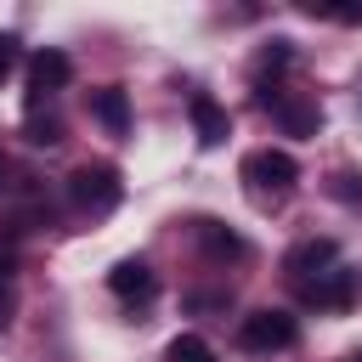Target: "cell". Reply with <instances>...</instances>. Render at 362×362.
I'll return each mask as SVG.
<instances>
[{
  "instance_id": "cell-1",
  "label": "cell",
  "mask_w": 362,
  "mask_h": 362,
  "mask_svg": "<svg viewBox=\"0 0 362 362\" xmlns=\"http://www.w3.org/2000/svg\"><path fill=\"white\" fill-rule=\"evenodd\" d=\"M243 181H249V192L266 204H277V198H288L294 192V181H300V164L283 153V147H260V153H249L243 158Z\"/></svg>"
},
{
  "instance_id": "cell-2",
  "label": "cell",
  "mask_w": 362,
  "mask_h": 362,
  "mask_svg": "<svg viewBox=\"0 0 362 362\" xmlns=\"http://www.w3.org/2000/svg\"><path fill=\"white\" fill-rule=\"evenodd\" d=\"M68 198H74L85 215H107V209H119L124 181H119L113 164H79V170L68 175Z\"/></svg>"
},
{
  "instance_id": "cell-3",
  "label": "cell",
  "mask_w": 362,
  "mask_h": 362,
  "mask_svg": "<svg viewBox=\"0 0 362 362\" xmlns=\"http://www.w3.org/2000/svg\"><path fill=\"white\" fill-rule=\"evenodd\" d=\"M294 339H300V322H294L288 311H277V305H260V311H249V317L238 322V345L255 351V356H266V351H288Z\"/></svg>"
},
{
  "instance_id": "cell-4",
  "label": "cell",
  "mask_w": 362,
  "mask_h": 362,
  "mask_svg": "<svg viewBox=\"0 0 362 362\" xmlns=\"http://www.w3.org/2000/svg\"><path fill=\"white\" fill-rule=\"evenodd\" d=\"M68 79H74V57H68V51H57V45L34 51V57H28V113H34L51 90H62Z\"/></svg>"
},
{
  "instance_id": "cell-5",
  "label": "cell",
  "mask_w": 362,
  "mask_h": 362,
  "mask_svg": "<svg viewBox=\"0 0 362 362\" xmlns=\"http://www.w3.org/2000/svg\"><path fill=\"white\" fill-rule=\"evenodd\" d=\"M334 260H339V249H334L328 238H305V243H294V249L283 255V272H288L294 283H311V277L334 272Z\"/></svg>"
},
{
  "instance_id": "cell-6",
  "label": "cell",
  "mask_w": 362,
  "mask_h": 362,
  "mask_svg": "<svg viewBox=\"0 0 362 362\" xmlns=\"http://www.w3.org/2000/svg\"><path fill=\"white\" fill-rule=\"evenodd\" d=\"M260 107H272V119H277L288 136H317V124H322L317 102H294V96H283V90H260Z\"/></svg>"
},
{
  "instance_id": "cell-7",
  "label": "cell",
  "mask_w": 362,
  "mask_h": 362,
  "mask_svg": "<svg viewBox=\"0 0 362 362\" xmlns=\"http://www.w3.org/2000/svg\"><path fill=\"white\" fill-rule=\"evenodd\" d=\"M107 288H113L119 300H130V305H147V300L158 294V272H153L147 260H119V266L107 272Z\"/></svg>"
},
{
  "instance_id": "cell-8",
  "label": "cell",
  "mask_w": 362,
  "mask_h": 362,
  "mask_svg": "<svg viewBox=\"0 0 362 362\" xmlns=\"http://www.w3.org/2000/svg\"><path fill=\"white\" fill-rule=\"evenodd\" d=\"M187 113H192V130H198V147H221V141L232 136V113H226V107H221L215 96H204V90H198V96L187 102Z\"/></svg>"
},
{
  "instance_id": "cell-9",
  "label": "cell",
  "mask_w": 362,
  "mask_h": 362,
  "mask_svg": "<svg viewBox=\"0 0 362 362\" xmlns=\"http://www.w3.org/2000/svg\"><path fill=\"white\" fill-rule=\"evenodd\" d=\"M300 294H305L311 305H328V311H339V305H351V294H356V277H351L345 266H334V272H322V277L300 283Z\"/></svg>"
},
{
  "instance_id": "cell-10",
  "label": "cell",
  "mask_w": 362,
  "mask_h": 362,
  "mask_svg": "<svg viewBox=\"0 0 362 362\" xmlns=\"http://www.w3.org/2000/svg\"><path fill=\"white\" fill-rule=\"evenodd\" d=\"M90 113H96V124H102L107 136H124V130H130V96H124L119 85L90 90Z\"/></svg>"
},
{
  "instance_id": "cell-11",
  "label": "cell",
  "mask_w": 362,
  "mask_h": 362,
  "mask_svg": "<svg viewBox=\"0 0 362 362\" xmlns=\"http://www.w3.org/2000/svg\"><path fill=\"white\" fill-rule=\"evenodd\" d=\"M198 238H204V249H209L215 260H238V255H243V238L226 232L221 221H198Z\"/></svg>"
},
{
  "instance_id": "cell-12",
  "label": "cell",
  "mask_w": 362,
  "mask_h": 362,
  "mask_svg": "<svg viewBox=\"0 0 362 362\" xmlns=\"http://www.w3.org/2000/svg\"><path fill=\"white\" fill-rule=\"evenodd\" d=\"M164 356H170V362H215V345H209V339H198V334H175Z\"/></svg>"
},
{
  "instance_id": "cell-13",
  "label": "cell",
  "mask_w": 362,
  "mask_h": 362,
  "mask_svg": "<svg viewBox=\"0 0 362 362\" xmlns=\"http://www.w3.org/2000/svg\"><path fill=\"white\" fill-rule=\"evenodd\" d=\"M288 62H294V51H288V40H272V45L260 51V62H255V74L266 79V74H283Z\"/></svg>"
},
{
  "instance_id": "cell-14",
  "label": "cell",
  "mask_w": 362,
  "mask_h": 362,
  "mask_svg": "<svg viewBox=\"0 0 362 362\" xmlns=\"http://www.w3.org/2000/svg\"><path fill=\"white\" fill-rule=\"evenodd\" d=\"M23 130H28V141H34V147H57V141H62V124H57L51 113H45V119H40V113H28V124H23Z\"/></svg>"
},
{
  "instance_id": "cell-15",
  "label": "cell",
  "mask_w": 362,
  "mask_h": 362,
  "mask_svg": "<svg viewBox=\"0 0 362 362\" xmlns=\"http://www.w3.org/2000/svg\"><path fill=\"white\" fill-rule=\"evenodd\" d=\"M11 328V255H0V334Z\"/></svg>"
},
{
  "instance_id": "cell-16",
  "label": "cell",
  "mask_w": 362,
  "mask_h": 362,
  "mask_svg": "<svg viewBox=\"0 0 362 362\" xmlns=\"http://www.w3.org/2000/svg\"><path fill=\"white\" fill-rule=\"evenodd\" d=\"M11 68H17V40H11V34H0V79H6Z\"/></svg>"
},
{
  "instance_id": "cell-17",
  "label": "cell",
  "mask_w": 362,
  "mask_h": 362,
  "mask_svg": "<svg viewBox=\"0 0 362 362\" xmlns=\"http://www.w3.org/2000/svg\"><path fill=\"white\" fill-rule=\"evenodd\" d=\"M0 192H6V164H0Z\"/></svg>"
},
{
  "instance_id": "cell-18",
  "label": "cell",
  "mask_w": 362,
  "mask_h": 362,
  "mask_svg": "<svg viewBox=\"0 0 362 362\" xmlns=\"http://www.w3.org/2000/svg\"><path fill=\"white\" fill-rule=\"evenodd\" d=\"M351 362H362V356H351Z\"/></svg>"
}]
</instances>
